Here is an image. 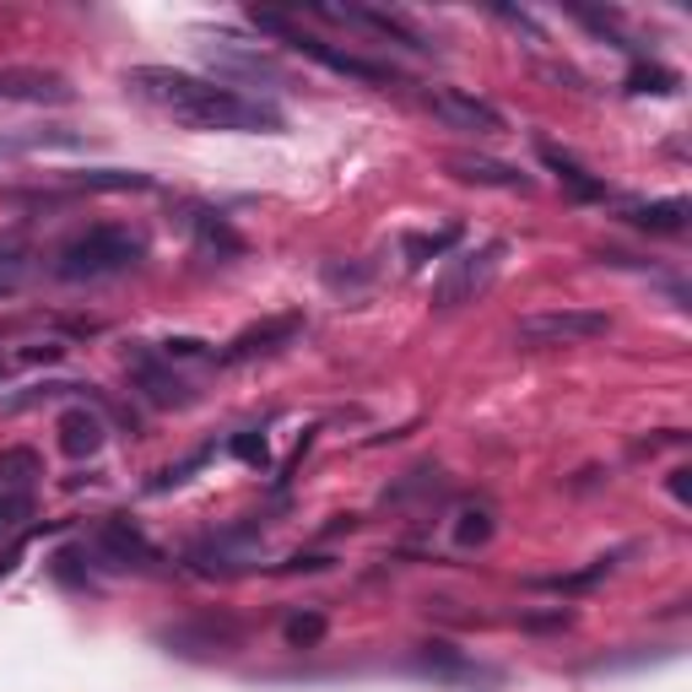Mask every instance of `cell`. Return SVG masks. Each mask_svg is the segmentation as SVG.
<instances>
[{
	"mask_svg": "<svg viewBox=\"0 0 692 692\" xmlns=\"http://www.w3.org/2000/svg\"><path fill=\"white\" fill-rule=\"evenodd\" d=\"M460 185H482V189H519V195H530L536 189V179L530 174H519L514 163H504V157H476V152H454L449 163H443Z\"/></svg>",
	"mask_w": 692,
	"mask_h": 692,
	"instance_id": "cell-11",
	"label": "cell"
},
{
	"mask_svg": "<svg viewBox=\"0 0 692 692\" xmlns=\"http://www.w3.org/2000/svg\"><path fill=\"white\" fill-rule=\"evenodd\" d=\"M141 260V239L130 228H87L76 239H65L55 250V276L61 282H103V276H120Z\"/></svg>",
	"mask_w": 692,
	"mask_h": 692,
	"instance_id": "cell-2",
	"label": "cell"
},
{
	"mask_svg": "<svg viewBox=\"0 0 692 692\" xmlns=\"http://www.w3.org/2000/svg\"><path fill=\"white\" fill-rule=\"evenodd\" d=\"M671 498L677 504H692V471L682 465V471H671Z\"/></svg>",
	"mask_w": 692,
	"mask_h": 692,
	"instance_id": "cell-29",
	"label": "cell"
},
{
	"mask_svg": "<svg viewBox=\"0 0 692 692\" xmlns=\"http://www.w3.org/2000/svg\"><path fill=\"white\" fill-rule=\"evenodd\" d=\"M422 103H428L449 130H471V135H498V130H504V114H498L487 98L460 92V87H428Z\"/></svg>",
	"mask_w": 692,
	"mask_h": 692,
	"instance_id": "cell-6",
	"label": "cell"
},
{
	"mask_svg": "<svg viewBox=\"0 0 692 692\" xmlns=\"http://www.w3.org/2000/svg\"><path fill=\"white\" fill-rule=\"evenodd\" d=\"M612 573V558H595L590 568H579V573H558V579H541L547 590H558V595H579V590H590V584H601Z\"/></svg>",
	"mask_w": 692,
	"mask_h": 692,
	"instance_id": "cell-20",
	"label": "cell"
},
{
	"mask_svg": "<svg viewBox=\"0 0 692 692\" xmlns=\"http://www.w3.org/2000/svg\"><path fill=\"white\" fill-rule=\"evenodd\" d=\"M200 460H206V454H189L185 465H168V471L157 476V487H174V482H185V476H189V471H195V465H200Z\"/></svg>",
	"mask_w": 692,
	"mask_h": 692,
	"instance_id": "cell-28",
	"label": "cell"
},
{
	"mask_svg": "<svg viewBox=\"0 0 692 692\" xmlns=\"http://www.w3.org/2000/svg\"><path fill=\"white\" fill-rule=\"evenodd\" d=\"M206 55H211V65H222V70H239V76H254V81H282V65L271 61V55L233 50V39H222V44H206Z\"/></svg>",
	"mask_w": 692,
	"mask_h": 692,
	"instance_id": "cell-15",
	"label": "cell"
},
{
	"mask_svg": "<svg viewBox=\"0 0 692 692\" xmlns=\"http://www.w3.org/2000/svg\"><path fill=\"white\" fill-rule=\"evenodd\" d=\"M428 660H439V666H460V655H454L449 644H428Z\"/></svg>",
	"mask_w": 692,
	"mask_h": 692,
	"instance_id": "cell-31",
	"label": "cell"
},
{
	"mask_svg": "<svg viewBox=\"0 0 692 692\" xmlns=\"http://www.w3.org/2000/svg\"><path fill=\"white\" fill-rule=\"evenodd\" d=\"M304 336V315H276V319H260L250 330H239L228 347H222V363H254V358H271L282 352L287 341Z\"/></svg>",
	"mask_w": 692,
	"mask_h": 692,
	"instance_id": "cell-9",
	"label": "cell"
},
{
	"mask_svg": "<svg viewBox=\"0 0 692 692\" xmlns=\"http://www.w3.org/2000/svg\"><path fill=\"white\" fill-rule=\"evenodd\" d=\"M76 189H152V174H125V168H92V174H70Z\"/></svg>",
	"mask_w": 692,
	"mask_h": 692,
	"instance_id": "cell-19",
	"label": "cell"
},
{
	"mask_svg": "<svg viewBox=\"0 0 692 692\" xmlns=\"http://www.w3.org/2000/svg\"><path fill=\"white\" fill-rule=\"evenodd\" d=\"M671 87H677V76L660 70V65H638L633 70V92H671Z\"/></svg>",
	"mask_w": 692,
	"mask_h": 692,
	"instance_id": "cell-26",
	"label": "cell"
},
{
	"mask_svg": "<svg viewBox=\"0 0 692 692\" xmlns=\"http://www.w3.org/2000/svg\"><path fill=\"white\" fill-rule=\"evenodd\" d=\"M541 152V163H547V174H558V185L573 195V200H606V179H595L573 152H563V146H552V141H541L536 146Z\"/></svg>",
	"mask_w": 692,
	"mask_h": 692,
	"instance_id": "cell-13",
	"label": "cell"
},
{
	"mask_svg": "<svg viewBox=\"0 0 692 692\" xmlns=\"http://www.w3.org/2000/svg\"><path fill=\"white\" fill-rule=\"evenodd\" d=\"M28 514H33V493H6V487H0V536L17 530Z\"/></svg>",
	"mask_w": 692,
	"mask_h": 692,
	"instance_id": "cell-23",
	"label": "cell"
},
{
	"mask_svg": "<svg viewBox=\"0 0 692 692\" xmlns=\"http://www.w3.org/2000/svg\"><path fill=\"white\" fill-rule=\"evenodd\" d=\"M233 454H239V460H250V465H265L271 443H265V433H239V439H233Z\"/></svg>",
	"mask_w": 692,
	"mask_h": 692,
	"instance_id": "cell-27",
	"label": "cell"
},
{
	"mask_svg": "<svg viewBox=\"0 0 692 692\" xmlns=\"http://www.w3.org/2000/svg\"><path fill=\"white\" fill-rule=\"evenodd\" d=\"M22 276H28V260H22V250L0 244V298H6V293H17V287H22Z\"/></svg>",
	"mask_w": 692,
	"mask_h": 692,
	"instance_id": "cell-24",
	"label": "cell"
},
{
	"mask_svg": "<svg viewBox=\"0 0 692 692\" xmlns=\"http://www.w3.org/2000/svg\"><path fill=\"white\" fill-rule=\"evenodd\" d=\"M33 476H39V454L33 449H6L0 454V487L6 493H28Z\"/></svg>",
	"mask_w": 692,
	"mask_h": 692,
	"instance_id": "cell-17",
	"label": "cell"
},
{
	"mask_svg": "<svg viewBox=\"0 0 692 692\" xmlns=\"http://www.w3.org/2000/svg\"><path fill=\"white\" fill-rule=\"evenodd\" d=\"M325 638V617L319 612H298V617H287V644L293 649H309V644H319Z\"/></svg>",
	"mask_w": 692,
	"mask_h": 692,
	"instance_id": "cell-22",
	"label": "cell"
},
{
	"mask_svg": "<svg viewBox=\"0 0 692 692\" xmlns=\"http://www.w3.org/2000/svg\"><path fill=\"white\" fill-rule=\"evenodd\" d=\"M612 330V315L601 309H547V315H525L514 325L519 347H584L601 341Z\"/></svg>",
	"mask_w": 692,
	"mask_h": 692,
	"instance_id": "cell-4",
	"label": "cell"
},
{
	"mask_svg": "<svg viewBox=\"0 0 692 692\" xmlns=\"http://www.w3.org/2000/svg\"><path fill=\"white\" fill-rule=\"evenodd\" d=\"M250 22L260 28V33H276L282 44H293L298 55H309V61H319L325 70H336V76H352V81H369V87H389V81H400V70L389 61H369V55H352V50H336V44H325V39H315V33H304L293 17H282V11H260L254 6Z\"/></svg>",
	"mask_w": 692,
	"mask_h": 692,
	"instance_id": "cell-3",
	"label": "cell"
},
{
	"mask_svg": "<svg viewBox=\"0 0 692 692\" xmlns=\"http://www.w3.org/2000/svg\"><path fill=\"white\" fill-rule=\"evenodd\" d=\"M125 87L189 130H233V135H271V130H282V114L271 103L244 98V92H233L222 81L189 76V70L135 65V70H125Z\"/></svg>",
	"mask_w": 692,
	"mask_h": 692,
	"instance_id": "cell-1",
	"label": "cell"
},
{
	"mask_svg": "<svg viewBox=\"0 0 692 692\" xmlns=\"http://www.w3.org/2000/svg\"><path fill=\"white\" fill-rule=\"evenodd\" d=\"M519 628H530V633L573 628V612H568V606H552V612H525V617H519Z\"/></svg>",
	"mask_w": 692,
	"mask_h": 692,
	"instance_id": "cell-25",
	"label": "cell"
},
{
	"mask_svg": "<svg viewBox=\"0 0 692 692\" xmlns=\"http://www.w3.org/2000/svg\"><path fill=\"white\" fill-rule=\"evenodd\" d=\"M130 384L152 400V406H189V384L163 358H152V352H130Z\"/></svg>",
	"mask_w": 692,
	"mask_h": 692,
	"instance_id": "cell-12",
	"label": "cell"
},
{
	"mask_svg": "<svg viewBox=\"0 0 692 692\" xmlns=\"http://www.w3.org/2000/svg\"><path fill=\"white\" fill-rule=\"evenodd\" d=\"M498 260H504V244H482V250H471V254H449L439 287H433V309H460V304H471V298L493 282Z\"/></svg>",
	"mask_w": 692,
	"mask_h": 692,
	"instance_id": "cell-5",
	"label": "cell"
},
{
	"mask_svg": "<svg viewBox=\"0 0 692 692\" xmlns=\"http://www.w3.org/2000/svg\"><path fill=\"white\" fill-rule=\"evenodd\" d=\"M98 547L114 558L120 568H135V573H163V552L130 525L125 514H103L98 519Z\"/></svg>",
	"mask_w": 692,
	"mask_h": 692,
	"instance_id": "cell-8",
	"label": "cell"
},
{
	"mask_svg": "<svg viewBox=\"0 0 692 692\" xmlns=\"http://www.w3.org/2000/svg\"><path fill=\"white\" fill-rule=\"evenodd\" d=\"M55 433H61V449L70 454V460H87V454H98V449H103V417H98V411H87V406H70Z\"/></svg>",
	"mask_w": 692,
	"mask_h": 692,
	"instance_id": "cell-14",
	"label": "cell"
},
{
	"mask_svg": "<svg viewBox=\"0 0 692 692\" xmlns=\"http://www.w3.org/2000/svg\"><path fill=\"white\" fill-rule=\"evenodd\" d=\"M454 541H460V547L493 541V514H487V508H465V514L454 519Z\"/></svg>",
	"mask_w": 692,
	"mask_h": 692,
	"instance_id": "cell-21",
	"label": "cell"
},
{
	"mask_svg": "<svg viewBox=\"0 0 692 692\" xmlns=\"http://www.w3.org/2000/svg\"><path fill=\"white\" fill-rule=\"evenodd\" d=\"M0 98H11V103H70V81L61 70L0 65Z\"/></svg>",
	"mask_w": 692,
	"mask_h": 692,
	"instance_id": "cell-10",
	"label": "cell"
},
{
	"mask_svg": "<svg viewBox=\"0 0 692 692\" xmlns=\"http://www.w3.org/2000/svg\"><path fill=\"white\" fill-rule=\"evenodd\" d=\"M254 541H260V530L254 525H233V530H222V536H206V541H195L189 547V568L195 573H244L254 563Z\"/></svg>",
	"mask_w": 692,
	"mask_h": 692,
	"instance_id": "cell-7",
	"label": "cell"
},
{
	"mask_svg": "<svg viewBox=\"0 0 692 692\" xmlns=\"http://www.w3.org/2000/svg\"><path fill=\"white\" fill-rule=\"evenodd\" d=\"M454 239H460V228H439V233H406V265H428V260H439V254L454 250Z\"/></svg>",
	"mask_w": 692,
	"mask_h": 692,
	"instance_id": "cell-18",
	"label": "cell"
},
{
	"mask_svg": "<svg viewBox=\"0 0 692 692\" xmlns=\"http://www.w3.org/2000/svg\"><path fill=\"white\" fill-rule=\"evenodd\" d=\"M628 222L644 233H682L688 228V200H649V206H628Z\"/></svg>",
	"mask_w": 692,
	"mask_h": 692,
	"instance_id": "cell-16",
	"label": "cell"
},
{
	"mask_svg": "<svg viewBox=\"0 0 692 692\" xmlns=\"http://www.w3.org/2000/svg\"><path fill=\"white\" fill-rule=\"evenodd\" d=\"M298 568H304V573H319V568H330V558H325V552H315V558H287L282 573H298Z\"/></svg>",
	"mask_w": 692,
	"mask_h": 692,
	"instance_id": "cell-30",
	"label": "cell"
}]
</instances>
